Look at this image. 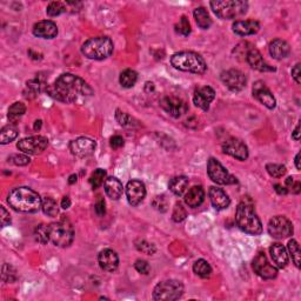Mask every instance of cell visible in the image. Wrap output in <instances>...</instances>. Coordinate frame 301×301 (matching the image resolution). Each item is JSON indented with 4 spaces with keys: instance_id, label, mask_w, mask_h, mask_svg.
<instances>
[{
    "instance_id": "f1b7e54d",
    "label": "cell",
    "mask_w": 301,
    "mask_h": 301,
    "mask_svg": "<svg viewBox=\"0 0 301 301\" xmlns=\"http://www.w3.org/2000/svg\"><path fill=\"white\" fill-rule=\"evenodd\" d=\"M168 186L172 193L176 194L178 196H181L188 187V178H186L184 176L174 177L173 179L169 181Z\"/></svg>"
},
{
    "instance_id": "44dd1931",
    "label": "cell",
    "mask_w": 301,
    "mask_h": 301,
    "mask_svg": "<svg viewBox=\"0 0 301 301\" xmlns=\"http://www.w3.org/2000/svg\"><path fill=\"white\" fill-rule=\"evenodd\" d=\"M33 34L43 39H53L58 35V27L51 20H43L33 26Z\"/></svg>"
},
{
    "instance_id": "b9f144b4",
    "label": "cell",
    "mask_w": 301,
    "mask_h": 301,
    "mask_svg": "<svg viewBox=\"0 0 301 301\" xmlns=\"http://www.w3.org/2000/svg\"><path fill=\"white\" fill-rule=\"evenodd\" d=\"M191 24L190 21H188V19L186 15H182L181 19L179 20V23L176 25V32L177 33L184 35V37H187L188 34L191 33Z\"/></svg>"
},
{
    "instance_id": "7bdbcfd3",
    "label": "cell",
    "mask_w": 301,
    "mask_h": 301,
    "mask_svg": "<svg viewBox=\"0 0 301 301\" xmlns=\"http://www.w3.org/2000/svg\"><path fill=\"white\" fill-rule=\"evenodd\" d=\"M266 169L268 174L273 178H281L286 174V167L280 164H268Z\"/></svg>"
},
{
    "instance_id": "9c48e42d",
    "label": "cell",
    "mask_w": 301,
    "mask_h": 301,
    "mask_svg": "<svg viewBox=\"0 0 301 301\" xmlns=\"http://www.w3.org/2000/svg\"><path fill=\"white\" fill-rule=\"evenodd\" d=\"M207 174L210 179L218 185L237 184V178L232 176L214 158H211L207 163Z\"/></svg>"
},
{
    "instance_id": "4316f807",
    "label": "cell",
    "mask_w": 301,
    "mask_h": 301,
    "mask_svg": "<svg viewBox=\"0 0 301 301\" xmlns=\"http://www.w3.org/2000/svg\"><path fill=\"white\" fill-rule=\"evenodd\" d=\"M270 253L276 267L285 268L287 266V264H288V253H287L286 248L281 243H273L270 248Z\"/></svg>"
},
{
    "instance_id": "30bf717a",
    "label": "cell",
    "mask_w": 301,
    "mask_h": 301,
    "mask_svg": "<svg viewBox=\"0 0 301 301\" xmlns=\"http://www.w3.org/2000/svg\"><path fill=\"white\" fill-rule=\"evenodd\" d=\"M268 233L271 237L278 240L292 237L293 225L291 220L284 215H276V217L272 218L268 223Z\"/></svg>"
},
{
    "instance_id": "91938a15",
    "label": "cell",
    "mask_w": 301,
    "mask_h": 301,
    "mask_svg": "<svg viewBox=\"0 0 301 301\" xmlns=\"http://www.w3.org/2000/svg\"><path fill=\"white\" fill-rule=\"evenodd\" d=\"M295 167H297V169H301V166H300V153H298V154L295 155Z\"/></svg>"
},
{
    "instance_id": "ac0fdd59",
    "label": "cell",
    "mask_w": 301,
    "mask_h": 301,
    "mask_svg": "<svg viewBox=\"0 0 301 301\" xmlns=\"http://www.w3.org/2000/svg\"><path fill=\"white\" fill-rule=\"evenodd\" d=\"M215 98V92L212 87L202 86L196 90L193 95V103L196 107L201 108L202 111H209L210 105Z\"/></svg>"
},
{
    "instance_id": "ab89813d",
    "label": "cell",
    "mask_w": 301,
    "mask_h": 301,
    "mask_svg": "<svg viewBox=\"0 0 301 301\" xmlns=\"http://www.w3.org/2000/svg\"><path fill=\"white\" fill-rule=\"evenodd\" d=\"M135 247L139 252H141V253H145V254H149V256H152V254H154L155 251H157L155 250V246L153 245V243L146 241V240H144V239L136 240Z\"/></svg>"
},
{
    "instance_id": "ba28073f",
    "label": "cell",
    "mask_w": 301,
    "mask_h": 301,
    "mask_svg": "<svg viewBox=\"0 0 301 301\" xmlns=\"http://www.w3.org/2000/svg\"><path fill=\"white\" fill-rule=\"evenodd\" d=\"M184 294V285L179 280L161 281L154 287L153 299L158 301H174L180 299Z\"/></svg>"
},
{
    "instance_id": "db71d44e",
    "label": "cell",
    "mask_w": 301,
    "mask_h": 301,
    "mask_svg": "<svg viewBox=\"0 0 301 301\" xmlns=\"http://www.w3.org/2000/svg\"><path fill=\"white\" fill-rule=\"evenodd\" d=\"M291 73H292L293 79L295 80V83H297L298 85H300V83H301V80H300V64L295 65V66L292 68Z\"/></svg>"
},
{
    "instance_id": "ee69618b",
    "label": "cell",
    "mask_w": 301,
    "mask_h": 301,
    "mask_svg": "<svg viewBox=\"0 0 301 301\" xmlns=\"http://www.w3.org/2000/svg\"><path fill=\"white\" fill-rule=\"evenodd\" d=\"M152 206L159 212H166L168 210V200L165 196H157L152 201Z\"/></svg>"
},
{
    "instance_id": "94428289",
    "label": "cell",
    "mask_w": 301,
    "mask_h": 301,
    "mask_svg": "<svg viewBox=\"0 0 301 301\" xmlns=\"http://www.w3.org/2000/svg\"><path fill=\"white\" fill-rule=\"evenodd\" d=\"M40 127H42V120H37L34 124V130H40Z\"/></svg>"
},
{
    "instance_id": "74e56055",
    "label": "cell",
    "mask_w": 301,
    "mask_h": 301,
    "mask_svg": "<svg viewBox=\"0 0 301 301\" xmlns=\"http://www.w3.org/2000/svg\"><path fill=\"white\" fill-rule=\"evenodd\" d=\"M67 11V5L60 1H52L47 6L46 13L50 17H58L61 13H65Z\"/></svg>"
},
{
    "instance_id": "816d5d0a",
    "label": "cell",
    "mask_w": 301,
    "mask_h": 301,
    "mask_svg": "<svg viewBox=\"0 0 301 301\" xmlns=\"http://www.w3.org/2000/svg\"><path fill=\"white\" fill-rule=\"evenodd\" d=\"M0 221L1 227H6L11 223V215L4 206H0Z\"/></svg>"
},
{
    "instance_id": "e575fe53",
    "label": "cell",
    "mask_w": 301,
    "mask_h": 301,
    "mask_svg": "<svg viewBox=\"0 0 301 301\" xmlns=\"http://www.w3.org/2000/svg\"><path fill=\"white\" fill-rule=\"evenodd\" d=\"M26 112V106L24 103L17 101V103L13 104L12 106L9 108V119L12 124H15V121L20 117H23Z\"/></svg>"
},
{
    "instance_id": "7c38bea8",
    "label": "cell",
    "mask_w": 301,
    "mask_h": 301,
    "mask_svg": "<svg viewBox=\"0 0 301 301\" xmlns=\"http://www.w3.org/2000/svg\"><path fill=\"white\" fill-rule=\"evenodd\" d=\"M221 81L228 90L232 92H240L242 91L247 84V78L243 75L241 71L239 70H227L224 71L220 75Z\"/></svg>"
},
{
    "instance_id": "4fadbf2b",
    "label": "cell",
    "mask_w": 301,
    "mask_h": 301,
    "mask_svg": "<svg viewBox=\"0 0 301 301\" xmlns=\"http://www.w3.org/2000/svg\"><path fill=\"white\" fill-rule=\"evenodd\" d=\"M160 106L166 113L173 118L182 117L188 111L187 103L181 98L173 97V95H166V97L161 98Z\"/></svg>"
},
{
    "instance_id": "c3c4849f",
    "label": "cell",
    "mask_w": 301,
    "mask_h": 301,
    "mask_svg": "<svg viewBox=\"0 0 301 301\" xmlns=\"http://www.w3.org/2000/svg\"><path fill=\"white\" fill-rule=\"evenodd\" d=\"M134 268H135L136 271H138L140 274H149V273L150 272V264L147 261H145V260H136L135 264H134Z\"/></svg>"
},
{
    "instance_id": "ffe728a7",
    "label": "cell",
    "mask_w": 301,
    "mask_h": 301,
    "mask_svg": "<svg viewBox=\"0 0 301 301\" xmlns=\"http://www.w3.org/2000/svg\"><path fill=\"white\" fill-rule=\"evenodd\" d=\"M246 60L253 70L259 71V72H274L275 71L274 67H272L265 61L264 57L256 48H250L248 50L247 54H246Z\"/></svg>"
},
{
    "instance_id": "d6a6232c",
    "label": "cell",
    "mask_w": 301,
    "mask_h": 301,
    "mask_svg": "<svg viewBox=\"0 0 301 301\" xmlns=\"http://www.w3.org/2000/svg\"><path fill=\"white\" fill-rule=\"evenodd\" d=\"M42 210L46 215H48V217L51 218L57 217L59 213L58 204H57V201L54 200L53 198H51V196H45V198L43 199Z\"/></svg>"
},
{
    "instance_id": "603a6c76",
    "label": "cell",
    "mask_w": 301,
    "mask_h": 301,
    "mask_svg": "<svg viewBox=\"0 0 301 301\" xmlns=\"http://www.w3.org/2000/svg\"><path fill=\"white\" fill-rule=\"evenodd\" d=\"M209 196H210V200L212 202L213 207L215 210H226L227 207L229 206L231 204V200H229L228 196H227L225 191L223 188H219L213 186V187L210 188L209 191Z\"/></svg>"
},
{
    "instance_id": "60d3db41",
    "label": "cell",
    "mask_w": 301,
    "mask_h": 301,
    "mask_svg": "<svg viewBox=\"0 0 301 301\" xmlns=\"http://www.w3.org/2000/svg\"><path fill=\"white\" fill-rule=\"evenodd\" d=\"M186 217H187V211H186L184 205H182L181 202H177L176 206H174L173 209V213H172V219H173V221H176V223H181V221L185 220Z\"/></svg>"
},
{
    "instance_id": "d590c367",
    "label": "cell",
    "mask_w": 301,
    "mask_h": 301,
    "mask_svg": "<svg viewBox=\"0 0 301 301\" xmlns=\"http://www.w3.org/2000/svg\"><path fill=\"white\" fill-rule=\"evenodd\" d=\"M106 180V171L103 168H97L90 177V184H91L93 190H97Z\"/></svg>"
},
{
    "instance_id": "9a60e30c",
    "label": "cell",
    "mask_w": 301,
    "mask_h": 301,
    "mask_svg": "<svg viewBox=\"0 0 301 301\" xmlns=\"http://www.w3.org/2000/svg\"><path fill=\"white\" fill-rule=\"evenodd\" d=\"M223 152L238 160H246L248 158V149L245 142L238 138H229L224 141Z\"/></svg>"
},
{
    "instance_id": "f5cc1de1",
    "label": "cell",
    "mask_w": 301,
    "mask_h": 301,
    "mask_svg": "<svg viewBox=\"0 0 301 301\" xmlns=\"http://www.w3.org/2000/svg\"><path fill=\"white\" fill-rule=\"evenodd\" d=\"M109 144H111V147L114 150H118L120 149V147L124 146L125 141H124V138L120 135H114L111 138V141H109Z\"/></svg>"
},
{
    "instance_id": "680465c9",
    "label": "cell",
    "mask_w": 301,
    "mask_h": 301,
    "mask_svg": "<svg viewBox=\"0 0 301 301\" xmlns=\"http://www.w3.org/2000/svg\"><path fill=\"white\" fill-rule=\"evenodd\" d=\"M61 207L64 210H67L71 207V199L68 198V196H64L61 200Z\"/></svg>"
},
{
    "instance_id": "681fc988",
    "label": "cell",
    "mask_w": 301,
    "mask_h": 301,
    "mask_svg": "<svg viewBox=\"0 0 301 301\" xmlns=\"http://www.w3.org/2000/svg\"><path fill=\"white\" fill-rule=\"evenodd\" d=\"M43 83L39 80V79H34V80H30L27 81V90L32 93V94H38L40 91H42Z\"/></svg>"
},
{
    "instance_id": "e0dca14e",
    "label": "cell",
    "mask_w": 301,
    "mask_h": 301,
    "mask_svg": "<svg viewBox=\"0 0 301 301\" xmlns=\"http://www.w3.org/2000/svg\"><path fill=\"white\" fill-rule=\"evenodd\" d=\"M126 196L130 205L138 206L146 196V187L140 180H131L126 186Z\"/></svg>"
},
{
    "instance_id": "52a82bcc",
    "label": "cell",
    "mask_w": 301,
    "mask_h": 301,
    "mask_svg": "<svg viewBox=\"0 0 301 301\" xmlns=\"http://www.w3.org/2000/svg\"><path fill=\"white\" fill-rule=\"evenodd\" d=\"M48 237L50 241L58 247H68L75 239V229L70 221L62 219L48 225Z\"/></svg>"
},
{
    "instance_id": "83f0119b",
    "label": "cell",
    "mask_w": 301,
    "mask_h": 301,
    "mask_svg": "<svg viewBox=\"0 0 301 301\" xmlns=\"http://www.w3.org/2000/svg\"><path fill=\"white\" fill-rule=\"evenodd\" d=\"M104 187H105V192L107 194L108 198L112 200H118L121 198L122 192H124V187H122L121 181L114 177H109L104 182Z\"/></svg>"
},
{
    "instance_id": "6da1fadb",
    "label": "cell",
    "mask_w": 301,
    "mask_h": 301,
    "mask_svg": "<svg viewBox=\"0 0 301 301\" xmlns=\"http://www.w3.org/2000/svg\"><path fill=\"white\" fill-rule=\"evenodd\" d=\"M46 92L53 99L65 104L83 103L93 94L91 86L72 73H65L57 78L53 84L46 87Z\"/></svg>"
},
{
    "instance_id": "9f6ffc18",
    "label": "cell",
    "mask_w": 301,
    "mask_h": 301,
    "mask_svg": "<svg viewBox=\"0 0 301 301\" xmlns=\"http://www.w3.org/2000/svg\"><path fill=\"white\" fill-rule=\"evenodd\" d=\"M274 190H275V192L279 194V196H286V194L288 193V190H287L286 187H284V186H281L279 184L274 185Z\"/></svg>"
},
{
    "instance_id": "484cf974",
    "label": "cell",
    "mask_w": 301,
    "mask_h": 301,
    "mask_svg": "<svg viewBox=\"0 0 301 301\" xmlns=\"http://www.w3.org/2000/svg\"><path fill=\"white\" fill-rule=\"evenodd\" d=\"M205 200V191L201 186H193L185 194V202L188 207H199Z\"/></svg>"
},
{
    "instance_id": "6f0895ef",
    "label": "cell",
    "mask_w": 301,
    "mask_h": 301,
    "mask_svg": "<svg viewBox=\"0 0 301 301\" xmlns=\"http://www.w3.org/2000/svg\"><path fill=\"white\" fill-rule=\"evenodd\" d=\"M292 138L294 139L295 141H299L300 140V124H298L297 127H295V130L293 131Z\"/></svg>"
},
{
    "instance_id": "7a4b0ae2",
    "label": "cell",
    "mask_w": 301,
    "mask_h": 301,
    "mask_svg": "<svg viewBox=\"0 0 301 301\" xmlns=\"http://www.w3.org/2000/svg\"><path fill=\"white\" fill-rule=\"evenodd\" d=\"M7 202L13 210L23 213H35L42 209L43 199L32 188L18 187L11 191Z\"/></svg>"
},
{
    "instance_id": "836d02e7",
    "label": "cell",
    "mask_w": 301,
    "mask_h": 301,
    "mask_svg": "<svg viewBox=\"0 0 301 301\" xmlns=\"http://www.w3.org/2000/svg\"><path fill=\"white\" fill-rule=\"evenodd\" d=\"M136 80H138V75L133 70H125L124 72H121L119 78L120 85L122 87H125V89H132L134 85H135Z\"/></svg>"
},
{
    "instance_id": "f35d334b",
    "label": "cell",
    "mask_w": 301,
    "mask_h": 301,
    "mask_svg": "<svg viewBox=\"0 0 301 301\" xmlns=\"http://www.w3.org/2000/svg\"><path fill=\"white\" fill-rule=\"evenodd\" d=\"M116 120L119 122L120 126H124V127H132V126L135 125V120L130 114L125 113L120 109L116 111Z\"/></svg>"
},
{
    "instance_id": "f907efd6",
    "label": "cell",
    "mask_w": 301,
    "mask_h": 301,
    "mask_svg": "<svg viewBox=\"0 0 301 301\" xmlns=\"http://www.w3.org/2000/svg\"><path fill=\"white\" fill-rule=\"evenodd\" d=\"M94 211H95V213H97L98 217H104V215H105L106 204H105V200H104L101 196H99V199H98L97 202H95Z\"/></svg>"
},
{
    "instance_id": "277c9868",
    "label": "cell",
    "mask_w": 301,
    "mask_h": 301,
    "mask_svg": "<svg viewBox=\"0 0 301 301\" xmlns=\"http://www.w3.org/2000/svg\"><path fill=\"white\" fill-rule=\"evenodd\" d=\"M172 66L182 72L193 75H204L207 70V64L200 54L191 51H182L173 54L171 58Z\"/></svg>"
},
{
    "instance_id": "4dcf8cb0",
    "label": "cell",
    "mask_w": 301,
    "mask_h": 301,
    "mask_svg": "<svg viewBox=\"0 0 301 301\" xmlns=\"http://www.w3.org/2000/svg\"><path fill=\"white\" fill-rule=\"evenodd\" d=\"M18 136V128L15 124H10L0 131V142L2 145L10 144Z\"/></svg>"
},
{
    "instance_id": "d4e9b609",
    "label": "cell",
    "mask_w": 301,
    "mask_h": 301,
    "mask_svg": "<svg viewBox=\"0 0 301 301\" xmlns=\"http://www.w3.org/2000/svg\"><path fill=\"white\" fill-rule=\"evenodd\" d=\"M270 54L276 60H281L287 58L291 53V47L288 43L283 39H274L270 44Z\"/></svg>"
},
{
    "instance_id": "8d00e7d4",
    "label": "cell",
    "mask_w": 301,
    "mask_h": 301,
    "mask_svg": "<svg viewBox=\"0 0 301 301\" xmlns=\"http://www.w3.org/2000/svg\"><path fill=\"white\" fill-rule=\"evenodd\" d=\"M287 248H288V253H289V256H291V258L293 260V264H294L295 266L299 268L300 267V247H299V243H298L297 240L292 239L288 241Z\"/></svg>"
},
{
    "instance_id": "8992f818",
    "label": "cell",
    "mask_w": 301,
    "mask_h": 301,
    "mask_svg": "<svg viewBox=\"0 0 301 301\" xmlns=\"http://www.w3.org/2000/svg\"><path fill=\"white\" fill-rule=\"evenodd\" d=\"M113 42L108 37H94L86 40L81 46V53L92 60H104L113 52Z\"/></svg>"
},
{
    "instance_id": "7dc6e473",
    "label": "cell",
    "mask_w": 301,
    "mask_h": 301,
    "mask_svg": "<svg viewBox=\"0 0 301 301\" xmlns=\"http://www.w3.org/2000/svg\"><path fill=\"white\" fill-rule=\"evenodd\" d=\"M9 160L17 166H26L31 161L26 154H13Z\"/></svg>"
},
{
    "instance_id": "f546056e",
    "label": "cell",
    "mask_w": 301,
    "mask_h": 301,
    "mask_svg": "<svg viewBox=\"0 0 301 301\" xmlns=\"http://www.w3.org/2000/svg\"><path fill=\"white\" fill-rule=\"evenodd\" d=\"M194 19L196 24L201 30H209L212 25V19H211L209 12L205 7H196L193 12Z\"/></svg>"
},
{
    "instance_id": "cb8c5ba5",
    "label": "cell",
    "mask_w": 301,
    "mask_h": 301,
    "mask_svg": "<svg viewBox=\"0 0 301 301\" xmlns=\"http://www.w3.org/2000/svg\"><path fill=\"white\" fill-rule=\"evenodd\" d=\"M232 30L235 34L246 37L258 33L260 30V24L256 20H238L232 26Z\"/></svg>"
},
{
    "instance_id": "8fae6325",
    "label": "cell",
    "mask_w": 301,
    "mask_h": 301,
    "mask_svg": "<svg viewBox=\"0 0 301 301\" xmlns=\"http://www.w3.org/2000/svg\"><path fill=\"white\" fill-rule=\"evenodd\" d=\"M47 146H48V139L43 135L24 138L17 144L18 150L29 155L40 154V153L46 150Z\"/></svg>"
},
{
    "instance_id": "d6986e66",
    "label": "cell",
    "mask_w": 301,
    "mask_h": 301,
    "mask_svg": "<svg viewBox=\"0 0 301 301\" xmlns=\"http://www.w3.org/2000/svg\"><path fill=\"white\" fill-rule=\"evenodd\" d=\"M253 95L256 100L260 101L267 108L273 109L276 106L274 95L268 90L264 81H256L253 86Z\"/></svg>"
},
{
    "instance_id": "bcb514c9",
    "label": "cell",
    "mask_w": 301,
    "mask_h": 301,
    "mask_svg": "<svg viewBox=\"0 0 301 301\" xmlns=\"http://www.w3.org/2000/svg\"><path fill=\"white\" fill-rule=\"evenodd\" d=\"M15 279H17V274H15V268L5 264L2 266V280L5 283H13V281H15Z\"/></svg>"
},
{
    "instance_id": "3957f363",
    "label": "cell",
    "mask_w": 301,
    "mask_h": 301,
    "mask_svg": "<svg viewBox=\"0 0 301 301\" xmlns=\"http://www.w3.org/2000/svg\"><path fill=\"white\" fill-rule=\"evenodd\" d=\"M235 221L237 225L245 233L251 235H259L262 232L261 221L251 201L243 200L238 205L237 213H235Z\"/></svg>"
},
{
    "instance_id": "5bb4252c",
    "label": "cell",
    "mask_w": 301,
    "mask_h": 301,
    "mask_svg": "<svg viewBox=\"0 0 301 301\" xmlns=\"http://www.w3.org/2000/svg\"><path fill=\"white\" fill-rule=\"evenodd\" d=\"M252 266H253L254 272H256L260 278L265 279V280L274 279L275 276L278 275V270H276V267L273 266L272 264H270L266 256H265L262 252H260L258 256L254 258Z\"/></svg>"
},
{
    "instance_id": "7402d4cb",
    "label": "cell",
    "mask_w": 301,
    "mask_h": 301,
    "mask_svg": "<svg viewBox=\"0 0 301 301\" xmlns=\"http://www.w3.org/2000/svg\"><path fill=\"white\" fill-rule=\"evenodd\" d=\"M98 261H99L100 267L106 272H114L119 266V258L118 254L112 250H104L99 253L98 256Z\"/></svg>"
},
{
    "instance_id": "f6af8a7d",
    "label": "cell",
    "mask_w": 301,
    "mask_h": 301,
    "mask_svg": "<svg viewBox=\"0 0 301 301\" xmlns=\"http://www.w3.org/2000/svg\"><path fill=\"white\" fill-rule=\"evenodd\" d=\"M35 238L39 242L42 243H47L50 241V237H48V226L45 225H39L35 228Z\"/></svg>"
},
{
    "instance_id": "11a10c76",
    "label": "cell",
    "mask_w": 301,
    "mask_h": 301,
    "mask_svg": "<svg viewBox=\"0 0 301 301\" xmlns=\"http://www.w3.org/2000/svg\"><path fill=\"white\" fill-rule=\"evenodd\" d=\"M287 190H291L292 193H294V194H299L301 191V184L299 181H294L288 188H287Z\"/></svg>"
},
{
    "instance_id": "5b68a950",
    "label": "cell",
    "mask_w": 301,
    "mask_h": 301,
    "mask_svg": "<svg viewBox=\"0 0 301 301\" xmlns=\"http://www.w3.org/2000/svg\"><path fill=\"white\" fill-rule=\"evenodd\" d=\"M210 5L215 15L223 20L241 17L248 10V2L243 0H214Z\"/></svg>"
},
{
    "instance_id": "2e32d148",
    "label": "cell",
    "mask_w": 301,
    "mask_h": 301,
    "mask_svg": "<svg viewBox=\"0 0 301 301\" xmlns=\"http://www.w3.org/2000/svg\"><path fill=\"white\" fill-rule=\"evenodd\" d=\"M95 141L86 136H80L70 142V150L78 158H86L92 155L95 150Z\"/></svg>"
},
{
    "instance_id": "1f68e13d",
    "label": "cell",
    "mask_w": 301,
    "mask_h": 301,
    "mask_svg": "<svg viewBox=\"0 0 301 301\" xmlns=\"http://www.w3.org/2000/svg\"><path fill=\"white\" fill-rule=\"evenodd\" d=\"M193 272L196 273V275H199L200 278H210L211 274H212V267L206 260L204 259H199L194 262L193 265Z\"/></svg>"
},
{
    "instance_id": "6125c7cd",
    "label": "cell",
    "mask_w": 301,
    "mask_h": 301,
    "mask_svg": "<svg viewBox=\"0 0 301 301\" xmlns=\"http://www.w3.org/2000/svg\"><path fill=\"white\" fill-rule=\"evenodd\" d=\"M68 182H70V184H75V182H76V176H75V174H72V176L70 177V180H68Z\"/></svg>"
}]
</instances>
